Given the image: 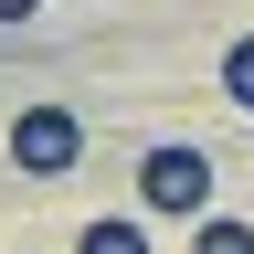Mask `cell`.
Listing matches in <instances>:
<instances>
[{"instance_id":"obj_1","label":"cell","mask_w":254,"mask_h":254,"mask_svg":"<svg viewBox=\"0 0 254 254\" xmlns=\"http://www.w3.org/2000/svg\"><path fill=\"white\" fill-rule=\"evenodd\" d=\"M138 212H159V222H201V212H212V159L190 148V138L148 148V159H138Z\"/></svg>"},{"instance_id":"obj_2","label":"cell","mask_w":254,"mask_h":254,"mask_svg":"<svg viewBox=\"0 0 254 254\" xmlns=\"http://www.w3.org/2000/svg\"><path fill=\"white\" fill-rule=\"evenodd\" d=\"M74 159H85V117L74 106H21L11 117V170L21 180H64Z\"/></svg>"},{"instance_id":"obj_3","label":"cell","mask_w":254,"mask_h":254,"mask_svg":"<svg viewBox=\"0 0 254 254\" xmlns=\"http://www.w3.org/2000/svg\"><path fill=\"white\" fill-rule=\"evenodd\" d=\"M190 254H254V222H233V212H201V233H190Z\"/></svg>"},{"instance_id":"obj_4","label":"cell","mask_w":254,"mask_h":254,"mask_svg":"<svg viewBox=\"0 0 254 254\" xmlns=\"http://www.w3.org/2000/svg\"><path fill=\"white\" fill-rule=\"evenodd\" d=\"M222 95H233V106L254 117V32H244V43H233V53H222Z\"/></svg>"},{"instance_id":"obj_5","label":"cell","mask_w":254,"mask_h":254,"mask_svg":"<svg viewBox=\"0 0 254 254\" xmlns=\"http://www.w3.org/2000/svg\"><path fill=\"white\" fill-rule=\"evenodd\" d=\"M85 254H148L138 222H85Z\"/></svg>"},{"instance_id":"obj_6","label":"cell","mask_w":254,"mask_h":254,"mask_svg":"<svg viewBox=\"0 0 254 254\" xmlns=\"http://www.w3.org/2000/svg\"><path fill=\"white\" fill-rule=\"evenodd\" d=\"M32 11H43V0H0V21H32Z\"/></svg>"}]
</instances>
